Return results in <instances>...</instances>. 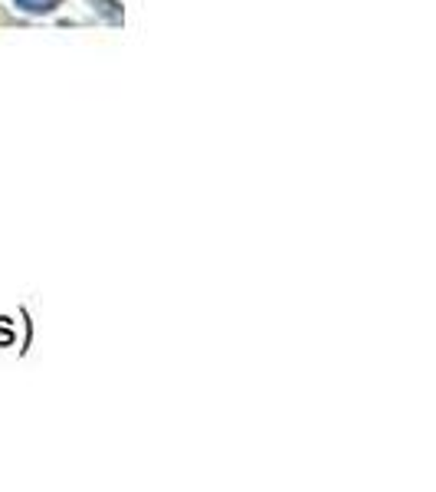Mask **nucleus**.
<instances>
[{"label":"nucleus","mask_w":436,"mask_h":492,"mask_svg":"<svg viewBox=\"0 0 436 492\" xmlns=\"http://www.w3.org/2000/svg\"><path fill=\"white\" fill-rule=\"evenodd\" d=\"M13 4L23 13H53L59 7V0H13Z\"/></svg>","instance_id":"1"}]
</instances>
